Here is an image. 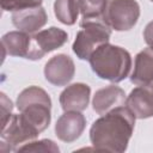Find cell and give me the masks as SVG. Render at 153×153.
I'll return each mask as SVG.
<instances>
[{"mask_svg":"<svg viewBox=\"0 0 153 153\" xmlns=\"http://www.w3.org/2000/svg\"><path fill=\"white\" fill-rule=\"evenodd\" d=\"M134 114L124 105L97 118L90 128V141L94 149L122 153L128 148L135 127Z\"/></svg>","mask_w":153,"mask_h":153,"instance_id":"1","label":"cell"},{"mask_svg":"<svg viewBox=\"0 0 153 153\" xmlns=\"http://www.w3.org/2000/svg\"><path fill=\"white\" fill-rule=\"evenodd\" d=\"M93 73L110 82L124 80L131 69V56L122 47L108 43L98 47L88 59Z\"/></svg>","mask_w":153,"mask_h":153,"instance_id":"2","label":"cell"},{"mask_svg":"<svg viewBox=\"0 0 153 153\" xmlns=\"http://www.w3.org/2000/svg\"><path fill=\"white\" fill-rule=\"evenodd\" d=\"M81 30L78 31L73 42V53L80 60H88L93 51L104 43H108L111 37V29L104 23L103 18L81 19Z\"/></svg>","mask_w":153,"mask_h":153,"instance_id":"3","label":"cell"},{"mask_svg":"<svg viewBox=\"0 0 153 153\" xmlns=\"http://www.w3.org/2000/svg\"><path fill=\"white\" fill-rule=\"evenodd\" d=\"M140 18V5L136 0H108L103 13L104 23L115 31L133 29Z\"/></svg>","mask_w":153,"mask_h":153,"instance_id":"4","label":"cell"},{"mask_svg":"<svg viewBox=\"0 0 153 153\" xmlns=\"http://www.w3.org/2000/svg\"><path fill=\"white\" fill-rule=\"evenodd\" d=\"M39 133L33 129L22 116V114H13L8 121L1 126L0 131V151L6 153L17 149L24 143L35 140Z\"/></svg>","mask_w":153,"mask_h":153,"instance_id":"5","label":"cell"},{"mask_svg":"<svg viewBox=\"0 0 153 153\" xmlns=\"http://www.w3.org/2000/svg\"><path fill=\"white\" fill-rule=\"evenodd\" d=\"M68 41V33L56 26L37 31L30 38V47L27 51V60H41L45 54L61 48Z\"/></svg>","mask_w":153,"mask_h":153,"instance_id":"6","label":"cell"},{"mask_svg":"<svg viewBox=\"0 0 153 153\" xmlns=\"http://www.w3.org/2000/svg\"><path fill=\"white\" fill-rule=\"evenodd\" d=\"M44 76L54 86L68 85L75 74V65L67 54H57L49 59L44 66Z\"/></svg>","mask_w":153,"mask_h":153,"instance_id":"7","label":"cell"},{"mask_svg":"<svg viewBox=\"0 0 153 153\" xmlns=\"http://www.w3.org/2000/svg\"><path fill=\"white\" fill-rule=\"evenodd\" d=\"M86 118L81 111H65L55 124V135L63 142H73L85 130Z\"/></svg>","mask_w":153,"mask_h":153,"instance_id":"8","label":"cell"},{"mask_svg":"<svg viewBox=\"0 0 153 153\" xmlns=\"http://www.w3.org/2000/svg\"><path fill=\"white\" fill-rule=\"evenodd\" d=\"M48 22V14L42 5L12 12V24L23 32L33 35Z\"/></svg>","mask_w":153,"mask_h":153,"instance_id":"9","label":"cell"},{"mask_svg":"<svg viewBox=\"0 0 153 153\" xmlns=\"http://www.w3.org/2000/svg\"><path fill=\"white\" fill-rule=\"evenodd\" d=\"M90 96L91 88L87 84L75 82L61 92L59 102L63 111H84L90 103Z\"/></svg>","mask_w":153,"mask_h":153,"instance_id":"10","label":"cell"},{"mask_svg":"<svg viewBox=\"0 0 153 153\" xmlns=\"http://www.w3.org/2000/svg\"><path fill=\"white\" fill-rule=\"evenodd\" d=\"M126 106L139 120L153 117V91L151 85L137 86L131 90L127 96Z\"/></svg>","mask_w":153,"mask_h":153,"instance_id":"11","label":"cell"},{"mask_svg":"<svg viewBox=\"0 0 153 153\" xmlns=\"http://www.w3.org/2000/svg\"><path fill=\"white\" fill-rule=\"evenodd\" d=\"M124 91L116 85H109L96 91L92 99V108L98 115H105L112 109L126 104Z\"/></svg>","mask_w":153,"mask_h":153,"instance_id":"12","label":"cell"},{"mask_svg":"<svg viewBox=\"0 0 153 153\" xmlns=\"http://www.w3.org/2000/svg\"><path fill=\"white\" fill-rule=\"evenodd\" d=\"M130 81L136 86H148L153 84V49L145 48L135 56L134 69Z\"/></svg>","mask_w":153,"mask_h":153,"instance_id":"13","label":"cell"},{"mask_svg":"<svg viewBox=\"0 0 153 153\" xmlns=\"http://www.w3.org/2000/svg\"><path fill=\"white\" fill-rule=\"evenodd\" d=\"M31 36L23 31H10L5 33L1 38V45L4 51V57L6 55L24 57L26 59Z\"/></svg>","mask_w":153,"mask_h":153,"instance_id":"14","label":"cell"},{"mask_svg":"<svg viewBox=\"0 0 153 153\" xmlns=\"http://www.w3.org/2000/svg\"><path fill=\"white\" fill-rule=\"evenodd\" d=\"M54 13L59 22L65 25L75 24L78 16L80 13L79 5L76 0H55Z\"/></svg>","mask_w":153,"mask_h":153,"instance_id":"15","label":"cell"},{"mask_svg":"<svg viewBox=\"0 0 153 153\" xmlns=\"http://www.w3.org/2000/svg\"><path fill=\"white\" fill-rule=\"evenodd\" d=\"M33 103H45V104H51L50 96L48 94L47 91L38 86H29L24 88L17 97L16 105L18 110L23 109L27 104H33Z\"/></svg>","mask_w":153,"mask_h":153,"instance_id":"16","label":"cell"},{"mask_svg":"<svg viewBox=\"0 0 153 153\" xmlns=\"http://www.w3.org/2000/svg\"><path fill=\"white\" fill-rule=\"evenodd\" d=\"M84 19L103 18L108 0H76Z\"/></svg>","mask_w":153,"mask_h":153,"instance_id":"17","label":"cell"},{"mask_svg":"<svg viewBox=\"0 0 153 153\" xmlns=\"http://www.w3.org/2000/svg\"><path fill=\"white\" fill-rule=\"evenodd\" d=\"M17 152H43V153H59L60 148L59 146L50 139H42L38 141H29L26 143H24L23 146H20Z\"/></svg>","mask_w":153,"mask_h":153,"instance_id":"18","label":"cell"},{"mask_svg":"<svg viewBox=\"0 0 153 153\" xmlns=\"http://www.w3.org/2000/svg\"><path fill=\"white\" fill-rule=\"evenodd\" d=\"M43 0H0V6L2 11H18L27 7H35L42 5Z\"/></svg>","mask_w":153,"mask_h":153,"instance_id":"19","label":"cell"},{"mask_svg":"<svg viewBox=\"0 0 153 153\" xmlns=\"http://www.w3.org/2000/svg\"><path fill=\"white\" fill-rule=\"evenodd\" d=\"M0 108H1V112H0V115H1V126H4L8 121V118L13 115L12 114L13 103L4 92L0 93Z\"/></svg>","mask_w":153,"mask_h":153,"instance_id":"20","label":"cell"},{"mask_svg":"<svg viewBox=\"0 0 153 153\" xmlns=\"http://www.w3.org/2000/svg\"><path fill=\"white\" fill-rule=\"evenodd\" d=\"M143 38H145V42L147 43V45L153 49V20L146 25V27L143 30Z\"/></svg>","mask_w":153,"mask_h":153,"instance_id":"21","label":"cell"},{"mask_svg":"<svg viewBox=\"0 0 153 153\" xmlns=\"http://www.w3.org/2000/svg\"><path fill=\"white\" fill-rule=\"evenodd\" d=\"M151 87H152V91H153V84H152V85H151Z\"/></svg>","mask_w":153,"mask_h":153,"instance_id":"22","label":"cell"},{"mask_svg":"<svg viewBox=\"0 0 153 153\" xmlns=\"http://www.w3.org/2000/svg\"><path fill=\"white\" fill-rule=\"evenodd\" d=\"M151 1H152V2H153V0H151Z\"/></svg>","mask_w":153,"mask_h":153,"instance_id":"23","label":"cell"}]
</instances>
